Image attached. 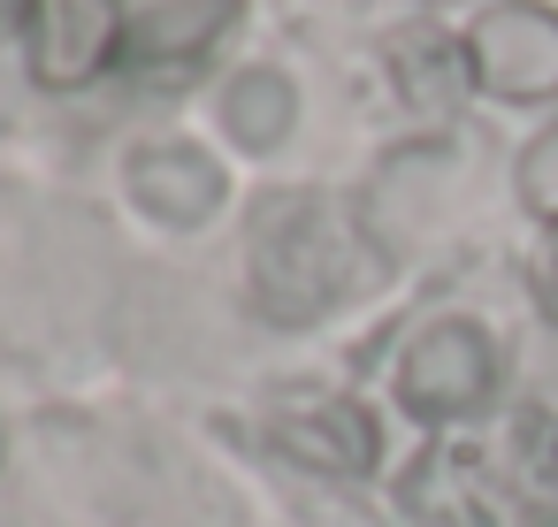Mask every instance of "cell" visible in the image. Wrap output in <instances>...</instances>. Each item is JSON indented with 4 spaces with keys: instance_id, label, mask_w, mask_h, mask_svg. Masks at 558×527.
Listing matches in <instances>:
<instances>
[{
    "instance_id": "13",
    "label": "cell",
    "mask_w": 558,
    "mask_h": 527,
    "mask_svg": "<svg viewBox=\"0 0 558 527\" xmlns=\"http://www.w3.org/2000/svg\"><path fill=\"white\" fill-rule=\"evenodd\" d=\"M0 458H9V428H0Z\"/></svg>"
},
{
    "instance_id": "6",
    "label": "cell",
    "mask_w": 558,
    "mask_h": 527,
    "mask_svg": "<svg viewBox=\"0 0 558 527\" xmlns=\"http://www.w3.org/2000/svg\"><path fill=\"white\" fill-rule=\"evenodd\" d=\"M268 436L291 466H314V474H352L360 481L383 458V428L360 397H291Z\"/></svg>"
},
{
    "instance_id": "14",
    "label": "cell",
    "mask_w": 558,
    "mask_h": 527,
    "mask_svg": "<svg viewBox=\"0 0 558 527\" xmlns=\"http://www.w3.org/2000/svg\"><path fill=\"white\" fill-rule=\"evenodd\" d=\"M550 466H558V451H550Z\"/></svg>"
},
{
    "instance_id": "5",
    "label": "cell",
    "mask_w": 558,
    "mask_h": 527,
    "mask_svg": "<svg viewBox=\"0 0 558 527\" xmlns=\"http://www.w3.org/2000/svg\"><path fill=\"white\" fill-rule=\"evenodd\" d=\"M123 192H131V207H138L146 222H161V230H199V222L222 215L230 176H222V161H215L207 146H192V138H154V146L131 154Z\"/></svg>"
},
{
    "instance_id": "8",
    "label": "cell",
    "mask_w": 558,
    "mask_h": 527,
    "mask_svg": "<svg viewBox=\"0 0 558 527\" xmlns=\"http://www.w3.org/2000/svg\"><path fill=\"white\" fill-rule=\"evenodd\" d=\"M222 131L245 154H276L299 131V85L283 70H238L222 85Z\"/></svg>"
},
{
    "instance_id": "12",
    "label": "cell",
    "mask_w": 558,
    "mask_h": 527,
    "mask_svg": "<svg viewBox=\"0 0 558 527\" xmlns=\"http://www.w3.org/2000/svg\"><path fill=\"white\" fill-rule=\"evenodd\" d=\"M527 527H558V504H543V512H535V519H527Z\"/></svg>"
},
{
    "instance_id": "9",
    "label": "cell",
    "mask_w": 558,
    "mask_h": 527,
    "mask_svg": "<svg viewBox=\"0 0 558 527\" xmlns=\"http://www.w3.org/2000/svg\"><path fill=\"white\" fill-rule=\"evenodd\" d=\"M512 184H520V207H527L543 230H558V123H550V131H535V138L520 146Z\"/></svg>"
},
{
    "instance_id": "2",
    "label": "cell",
    "mask_w": 558,
    "mask_h": 527,
    "mask_svg": "<svg viewBox=\"0 0 558 527\" xmlns=\"http://www.w3.org/2000/svg\"><path fill=\"white\" fill-rule=\"evenodd\" d=\"M398 405L428 428H451V420H474L489 397H497V336L466 314H436L428 329L405 336L398 352Z\"/></svg>"
},
{
    "instance_id": "1",
    "label": "cell",
    "mask_w": 558,
    "mask_h": 527,
    "mask_svg": "<svg viewBox=\"0 0 558 527\" xmlns=\"http://www.w3.org/2000/svg\"><path fill=\"white\" fill-rule=\"evenodd\" d=\"M253 306L268 321H322L337 298L360 291V260H352V230L322 192L299 199H268L253 222Z\"/></svg>"
},
{
    "instance_id": "7",
    "label": "cell",
    "mask_w": 558,
    "mask_h": 527,
    "mask_svg": "<svg viewBox=\"0 0 558 527\" xmlns=\"http://www.w3.org/2000/svg\"><path fill=\"white\" fill-rule=\"evenodd\" d=\"M230 24H238V0H154L146 16H131V62L138 70H184Z\"/></svg>"
},
{
    "instance_id": "4",
    "label": "cell",
    "mask_w": 558,
    "mask_h": 527,
    "mask_svg": "<svg viewBox=\"0 0 558 527\" xmlns=\"http://www.w3.org/2000/svg\"><path fill=\"white\" fill-rule=\"evenodd\" d=\"M116 54H131L123 0H32L24 9V70L47 93H85Z\"/></svg>"
},
{
    "instance_id": "10",
    "label": "cell",
    "mask_w": 558,
    "mask_h": 527,
    "mask_svg": "<svg viewBox=\"0 0 558 527\" xmlns=\"http://www.w3.org/2000/svg\"><path fill=\"white\" fill-rule=\"evenodd\" d=\"M527 283H535V306H543V321L558 329V230H543V245H535V268H527Z\"/></svg>"
},
{
    "instance_id": "3",
    "label": "cell",
    "mask_w": 558,
    "mask_h": 527,
    "mask_svg": "<svg viewBox=\"0 0 558 527\" xmlns=\"http://www.w3.org/2000/svg\"><path fill=\"white\" fill-rule=\"evenodd\" d=\"M459 54H466V85L497 108L558 100V9H543V0H497V9H482L466 24Z\"/></svg>"
},
{
    "instance_id": "11",
    "label": "cell",
    "mask_w": 558,
    "mask_h": 527,
    "mask_svg": "<svg viewBox=\"0 0 558 527\" xmlns=\"http://www.w3.org/2000/svg\"><path fill=\"white\" fill-rule=\"evenodd\" d=\"M24 9H32V0H0V24H16V32H24Z\"/></svg>"
}]
</instances>
